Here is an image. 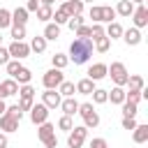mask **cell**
Here are the masks:
<instances>
[{"instance_id":"obj_1","label":"cell","mask_w":148,"mask_h":148,"mask_svg":"<svg viewBox=\"0 0 148 148\" xmlns=\"http://www.w3.org/2000/svg\"><path fill=\"white\" fill-rule=\"evenodd\" d=\"M92 39H88V37H76L72 44H69V60L74 62V65H86L88 60H90V56H92Z\"/></svg>"},{"instance_id":"obj_2","label":"cell","mask_w":148,"mask_h":148,"mask_svg":"<svg viewBox=\"0 0 148 148\" xmlns=\"http://www.w3.org/2000/svg\"><path fill=\"white\" fill-rule=\"evenodd\" d=\"M76 113L83 118V127H86V130H95V127L99 125V113L95 111V106H92L90 102L79 104V111H76Z\"/></svg>"},{"instance_id":"obj_3","label":"cell","mask_w":148,"mask_h":148,"mask_svg":"<svg viewBox=\"0 0 148 148\" xmlns=\"http://www.w3.org/2000/svg\"><path fill=\"white\" fill-rule=\"evenodd\" d=\"M106 76H111V81L116 83V86H120V88H125L127 86V79H130V72H127V67L123 65V62H111V67L106 69Z\"/></svg>"},{"instance_id":"obj_4","label":"cell","mask_w":148,"mask_h":148,"mask_svg":"<svg viewBox=\"0 0 148 148\" xmlns=\"http://www.w3.org/2000/svg\"><path fill=\"white\" fill-rule=\"evenodd\" d=\"M65 81V74H62V69H56V67H51L49 72H44V76H42V83H44V88L46 90H58V86Z\"/></svg>"},{"instance_id":"obj_5","label":"cell","mask_w":148,"mask_h":148,"mask_svg":"<svg viewBox=\"0 0 148 148\" xmlns=\"http://www.w3.org/2000/svg\"><path fill=\"white\" fill-rule=\"evenodd\" d=\"M35 104V88L28 86H18V109L21 111H30Z\"/></svg>"},{"instance_id":"obj_6","label":"cell","mask_w":148,"mask_h":148,"mask_svg":"<svg viewBox=\"0 0 148 148\" xmlns=\"http://www.w3.org/2000/svg\"><path fill=\"white\" fill-rule=\"evenodd\" d=\"M86 136H88V130L81 125V127H72L67 132V146L69 148H81L86 143Z\"/></svg>"},{"instance_id":"obj_7","label":"cell","mask_w":148,"mask_h":148,"mask_svg":"<svg viewBox=\"0 0 148 148\" xmlns=\"http://www.w3.org/2000/svg\"><path fill=\"white\" fill-rule=\"evenodd\" d=\"M132 21H134V28H136V30L146 28V25H148V7H146V5H134Z\"/></svg>"},{"instance_id":"obj_8","label":"cell","mask_w":148,"mask_h":148,"mask_svg":"<svg viewBox=\"0 0 148 148\" xmlns=\"http://www.w3.org/2000/svg\"><path fill=\"white\" fill-rule=\"evenodd\" d=\"M7 51H9V58H14V60H23L30 56V46L25 42H12L7 46Z\"/></svg>"},{"instance_id":"obj_9","label":"cell","mask_w":148,"mask_h":148,"mask_svg":"<svg viewBox=\"0 0 148 148\" xmlns=\"http://www.w3.org/2000/svg\"><path fill=\"white\" fill-rule=\"evenodd\" d=\"M30 120L35 123V125H42V123H46L49 120V109L39 102V104H32V109H30Z\"/></svg>"},{"instance_id":"obj_10","label":"cell","mask_w":148,"mask_h":148,"mask_svg":"<svg viewBox=\"0 0 148 148\" xmlns=\"http://www.w3.org/2000/svg\"><path fill=\"white\" fill-rule=\"evenodd\" d=\"M60 102H62V97H60L58 90H44V92H42V104H44L46 109H58Z\"/></svg>"},{"instance_id":"obj_11","label":"cell","mask_w":148,"mask_h":148,"mask_svg":"<svg viewBox=\"0 0 148 148\" xmlns=\"http://www.w3.org/2000/svg\"><path fill=\"white\" fill-rule=\"evenodd\" d=\"M12 95H18V83L14 79H7V81H0V99H7Z\"/></svg>"},{"instance_id":"obj_12","label":"cell","mask_w":148,"mask_h":148,"mask_svg":"<svg viewBox=\"0 0 148 148\" xmlns=\"http://www.w3.org/2000/svg\"><path fill=\"white\" fill-rule=\"evenodd\" d=\"M106 69H109L106 62H95V65L88 67V79H90V81H99V79H104V76H106Z\"/></svg>"},{"instance_id":"obj_13","label":"cell","mask_w":148,"mask_h":148,"mask_svg":"<svg viewBox=\"0 0 148 148\" xmlns=\"http://www.w3.org/2000/svg\"><path fill=\"white\" fill-rule=\"evenodd\" d=\"M60 9H62L67 16H81V12H83V2H81V0H65Z\"/></svg>"},{"instance_id":"obj_14","label":"cell","mask_w":148,"mask_h":148,"mask_svg":"<svg viewBox=\"0 0 148 148\" xmlns=\"http://www.w3.org/2000/svg\"><path fill=\"white\" fill-rule=\"evenodd\" d=\"M18 123H21V120H16V118H12V116H7V113L0 116V130H2L5 134L16 132V130H18Z\"/></svg>"},{"instance_id":"obj_15","label":"cell","mask_w":148,"mask_h":148,"mask_svg":"<svg viewBox=\"0 0 148 148\" xmlns=\"http://www.w3.org/2000/svg\"><path fill=\"white\" fill-rule=\"evenodd\" d=\"M123 39H125V44L127 46H136V44H141V30H136V28H127V30H123Z\"/></svg>"},{"instance_id":"obj_16","label":"cell","mask_w":148,"mask_h":148,"mask_svg":"<svg viewBox=\"0 0 148 148\" xmlns=\"http://www.w3.org/2000/svg\"><path fill=\"white\" fill-rule=\"evenodd\" d=\"M60 109H62V116H74L76 111H79V102L74 99V97H65L62 102H60Z\"/></svg>"},{"instance_id":"obj_17","label":"cell","mask_w":148,"mask_h":148,"mask_svg":"<svg viewBox=\"0 0 148 148\" xmlns=\"http://www.w3.org/2000/svg\"><path fill=\"white\" fill-rule=\"evenodd\" d=\"M28 23V12L25 7H16L12 12V25H25Z\"/></svg>"},{"instance_id":"obj_18","label":"cell","mask_w":148,"mask_h":148,"mask_svg":"<svg viewBox=\"0 0 148 148\" xmlns=\"http://www.w3.org/2000/svg\"><path fill=\"white\" fill-rule=\"evenodd\" d=\"M104 35L113 42V39H118V37H123V25L118 23V21H111L109 25H106V30H104Z\"/></svg>"},{"instance_id":"obj_19","label":"cell","mask_w":148,"mask_h":148,"mask_svg":"<svg viewBox=\"0 0 148 148\" xmlns=\"http://www.w3.org/2000/svg\"><path fill=\"white\" fill-rule=\"evenodd\" d=\"M132 139H134V143H146L148 141V125H136L132 130Z\"/></svg>"},{"instance_id":"obj_20","label":"cell","mask_w":148,"mask_h":148,"mask_svg":"<svg viewBox=\"0 0 148 148\" xmlns=\"http://www.w3.org/2000/svg\"><path fill=\"white\" fill-rule=\"evenodd\" d=\"M46 42H56L58 37H60V25H56V23H46V28H44V35H42Z\"/></svg>"},{"instance_id":"obj_21","label":"cell","mask_w":148,"mask_h":148,"mask_svg":"<svg viewBox=\"0 0 148 148\" xmlns=\"http://www.w3.org/2000/svg\"><path fill=\"white\" fill-rule=\"evenodd\" d=\"M76 92H81V95H90L92 90H95V81H90L88 76L86 79H81V81H76Z\"/></svg>"},{"instance_id":"obj_22","label":"cell","mask_w":148,"mask_h":148,"mask_svg":"<svg viewBox=\"0 0 148 148\" xmlns=\"http://www.w3.org/2000/svg\"><path fill=\"white\" fill-rule=\"evenodd\" d=\"M109 92V99H111V104H123L125 102V88H120V86H113L111 90H106Z\"/></svg>"},{"instance_id":"obj_23","label":"cell","mask_w":148,"mask_h":148,"mask_svg":"<svg viewBox=\"0 0 148 148\" xmlns=\"http://www.w3.org/2000/svg\"><path fill=\"white\" fill-rule=\"evenodd\" d=\"M56 134V127L46 120V123H42V125H37V136H39V141H44V139H49V136H53Z\"/></svg>"},{"instance_id":"obj_24","label":"cell","mask_w":148,"mask_h":148,"mask_svg":"<svg viewBox=\"0 0 148 148\" xmlns=\"http://www.w3.org/2000/svg\"><path fill=\"white\" fill-rule=\"evenodd\" d=\"M113 9H116V16H132L134 5H132L130 0H120V2H118V7H113Z\"/></svg>"},{"instance_id":"obj_25","label":"cell","mask_w":148,"mask_h":148,"mask_svg":"<svg viewBox=\"0 0 148 148\" xmlns=\"http://www.w3.org/2000/svg\"><path fill=\"white\" fill-rule=\"evenodd\" d=\"M46 44H49V42H46L42 35H37V37H32V39H30V44H28V46H30V51H35V53H44V51H46Z\"/></svg>"},{"instance_id":"obj_26","label":"cell","mask_w":148,"mask_h":148,"mask_svg":"<svg viewBox=\"0 0 148 148\" xmlns=\"http://www.w3.org/2000/svg\"><path fill=\"white\" fill-rule=\"evenodd\" d=\"M12 79H14L16 83H21V86H28V83H30V79H32V72H30L28 67H21Z\"/></svg>"},{"instance_id":"obj_27","label":"cell","mask_w":148,"mask_h":148,"mask_svg":"<svg viewBox=\"0 0 148 148\" xmlns=\"http://www.w3.org/2000/svg\"><path fill=\"white\" fill-rule=\"evenodd\" d=\"M58 92H60V97H74L76 88H74V83H72V81H62V83L58 86Z\"/></svg>"},{"instance_id":"obj_28","label":"cell","mask_w":148,"mask_h":148,"mask_svg":"<svg viewBox=\"0 0 148 148\" xmlns=\"http://www.w3.org/2000/svg\"><path fill=\"white\" fill-rule=\"evenodd\" d=\"M5 28H12V12L5 9V7H0V32Z\"/></svg>"},{"instance_id":"obj_29","label":"cell","mask_w":148,"mask_h":148,"mask_svg":"<svg viewBox=\"0 0 148 148\" xmlns=\"http://www.w3.org/2000/svg\"><path fill=\"white\" fill-rule=\"evenodd\" d=\"M51 16H53V7H46V5H39V9H37V18L39 21H51Z\"/></svg>"},{"instance_id":"obj_30","label":"cell","mask_w":148,"mask_h":148,"mask_svg":"<svg viewBox=\"0 0 148 148\" xmlns=\"http://www.w3.org/2000/svg\"><path fill=\"white\" fill-rule=\"evenodd\" d=\"M9 37H12L14 42H23V39H25V25H12Z\"/></svg>"},{"instance_id":"obj_31","label":"cell","mask_w":148,"mask_h":148,"mask_svg":"<svg viewBox=\"0 0 148 148\" xmlns=\"http://www.w3.org/2000/svg\"><path fill=\"white\" fill-rule=\"evenodd\" d=\"M92 46H95V49H97L99 53H106V51L111 49V39H109L106 35H104V37H99V39H95V44H92Z\"/></svg>"},{"instance_id":"obj_32","label":"cell","mask_w":148,"mask_h":148,"mask_svg":"<svg viewBox=\"0 0 148 148\" xmlns=\"http://www.w3.org/2000/svg\"><path fill=\"white\" fill-rule=\"evenodd\" d=\"M51 62H53V67H56V69H65V67H67V62H69V58H67L65 53H56V56L51 58Z\"/></svg>"},{"instance_id":"obj_33","label":"cell","mask_w":148,"mask_h":148,"mask_svg":"<svg viewBox=\"0 0 148 148\" xmlns=\"http://www.w3.org/2000/svg\"><path fill=\"white\" fill-rule=\"evenodd\" d=\"M127 86H130V90H143V76L132 74V76L127 79Z\"/></svg>"},{"instance_id":"obj_34","label":"cell","mask_w":148,"mask_h":148,"mask_svg":"<svg viewBox=\"0 0 148 148\" xmlns=\"http://www.w3.org/2000/svg\"><path fill=\"white\" fill-rule=\"evenodd\" d=\"M90 95H92V102H95V104H104V102H109V92L102 90V88H95Z\"/></svg>"},{"instance_id":"obj_35","label":"cell","mask_w":148,"mask_h":148,"mask_svg":"<svg viewBox=\"0 0 148 148\" xmlns=\"http://www.w3.org/2000/svg\"><path fill=\"white\" fill-rule=\"evenodd\" d=\"M120 106H123V118H134V116H136V104H134V102H127V99H125Z\"/></svg>"},{"instance_id":"obj_36","label":"cell","mask_w":148,"mask_h":148,"mask_svg":"<svg viewBox=\"0 0 148 148\" xmlns=\"http://www.w3.org/2000/svg\"><path fill=\"white\" fill-rule=\"evenodd\" d=\"M111 21H116V9L104 5L102 7V23H111Z\"/></svg>"},{"instance_id":"obj_37","label":"cell","mask_w":148,"mask_h":148,"mask_svg":"<svg viewBox=\"0 0 148 148\" xmlns=\"http://www.w3.org/2000/svg\"><path fill=\"white\" fill-rule=\"evenodd\" d=\"M88 16L92 18V23H102V7L99 5H92L90 12H88Z\"/></svg>"},{"instance_id":"obj_38","label":"cell","mask_w":148,"mask_h":148,"mask_svg":"<svg viewBox=\"0 0 148 148\" xmlns=\"http://www.w3.org/2000/svg\"><path fill=\"white\" fill-rule=\"evenodd\" d=\"M99 37H104V28H102V23H92V25H90V39L95 42V39H99Z\"/></svg>"},{"instance_id":"obj_39","label":"cell","mask_w":148,"mask_h":148,"mask_svg":"<svg viewBox=\"0 0 148 148\" xmlns=\"http://www.w3.org/2000/svg\"><path fill=\"white\" fill-rule=\"evenodd\" d=\"M21 67H23V65H21V60H14V58H12V60L5 65V69H7V74H9V76H14V74H16Z\"/></svg>"},{"instance_id":"obj_40","label":"cell","mask_w":148,"mask_h":148,"mask_svg":"<svg viewBox=\"0 0 148 148\" xmlns=\"http://www.w3.org/2000/svg\"><path fill=\"white\" fill-rule=\"evenodd\" d=\"M58 127H60L62 132H69V130L74 127V120H72L69 116H60V120H58Z\"/></svg>"},{"instance_id":"obj_41","label":"cell","mask_w":148,"mask_h":148,"mask_svg":"<svg viewBox=\"0 0 148 148\" xmlns=\"http://www.w3.org/2000/svg\"><path fill=\"white\" fill-rule=\"evenodd\" d=\"M51 18H53V23H56V25H62V23H67V18H69V16H67L62 9H56Z\"/></svg>"},{"instance_id":"obj_42","label":"cell","mask_w":148,"mask_h":148,"mask_svg":"<svg viewBox=\"0 0 148 148\" xmlns=\"http://www.w3.org/2000/svg\"><path fill=\"white\" fill-rule=\"evenodd\" d=\"M5 113H7V116H12V118H16V120H21V118H23V111L18 109V104L7 106V109H5Z\"/></svg>"},{"instance_id":"obj_43","label":"cell","mask_w":148,"mask_h":148,"mask_svg":"<svg viewBox=\"0 0 148 148\" xmlns=\"http://www.w3.org/2000/svg\"><path fill=\"white\" fill-rule=\"evenodd\" d=\"M83 25V16H69L67 18V28L69 30H76V28H81Z\"/></svg>"},{"instance_id":"obj_44","label":"cell","mask_w":148,"mask_h":148,"mask_svg":"<svg viewBox=\"0 0 148 148\" xmlns=\"http://www.w3.org/2000/svg\"><path fill=\"white\" fill-rule=\"evenodd\" d=\"M90 148H109V143H106V139H102V136H95V139L90 141Z\"/></svg>"},{"instance_id":"obj_45","label":"cell","mask_w":148,"mask_h":148,"mask_svg":"<svg viewBox=\"0 0 148 148\" xmlns=\"http://www.w3.org/2000/svg\"><path fill=\"white\" fill-rule=\"evenodd\" d=\"M74 32H76V37H88V39H90V25H86V23H83L81 28H76Z\"/></svg>"},{"instance_id":"obj_46","label":"cell","mask_w":148,"mask_h":148,"mask_svg":"<svg viewBox=\"0 0 148 148\" xmlns=\"http://www.w3.org/2000/svg\"><path fill=\"white\" fill-rule=\"evenodd\" d=\"M136 125V118H123V130H134Z\"/></svg>"},{"instance_id":"obj_47","label":"cell","mask_w":148,"mask_h":148,"mask_svg":"<svg viewBox=\"0 0 148 148\" xmlns=\"http://www.w3.org/2000/svg\"><path fill=\"white\" fill-rule=\"evenodd\" d=\"M42 143H44V146H46V148H58V136H56V134H53V136H49V139H44V141H42Z\"/></svg>"},{"instance_id":"obj_48","label":"cell","mask_w":148,"mask_h":148,"mask_svg":"<svg viewBox=\"0 0 148 148\" xmlns=\"http://www.w3.org/2000/svg\"><path fill=\"white\" fill-rule=\"evenodd\" d=\"M12 58H9V51L5 49V46H0V65H7Z\"/></svg>"},{"instance_id":"obj_49","label":"cell","mask_w":148,"mask_h":148,"mask_svg":"<svg viewBox=\"0 0 148 148\" xmlns=\"http://www.w3.org/2000/svg\"><path fill=\"white\" fill-rule=\"evenodd\" d=\"M39 9V0H28V5H25V12L30 14V12H37Z\"/></svg>"},{"instance_id":"obj_50","label":"cell","mask_w":148,"mask_h":148,"mask_svg":"<svg viewBox=\"0 0 148 148\" xmlns=\"http://www.w3.org/2000/svg\"><path fill=\"white\" fill-rule=\"evenodd\" d=\"M0 148H7V134L0 132Z\"/></svg>"},{"instance_id":"obj_51","label":"cell","mask_w":148,"mask_h":148,"mask_svg":"<svg viewBox=\"0 0 148 148\" xmlns=\"http://www.w3.org/2000/svg\"><path fill=\"white\" fill-rule=\"evenodd\" d=\"M56 0H39V5H46V7H53Z\"/></svg>"},{"instance_id":"obj_52","label":"cell","mask_w":148,"mask_h":148,"mask_svg":"<svg viewBox=\"0 0 148 148\" xmlns=\"http://www.w3.org/2000/svg\"><path fill=\"white\" fill-rule=\"evenodd\" d=\"M5 109H7V104H5V99H0V116L5 113Z\"/></svg>"},{"instance_id":"obj_53","label":"cell","mask_w":148,"mask_h":148,"mask_svg":"<svg viewBox=\"0 0 148 148\" xmlns=\"http://www.w3.org/2000/svg\"><path fill=\"white\" fill-rule=\"evenodd\" d=\"M132 5H146V0H130Z\"/></svg>"},{"instance_id":"obj_54","label":"cell","mask_w":148,"mask_h":148,"mask_svg":"<svg viewBox=\"0 0 148 148\" xmlns=\"http://www.w3.org/2000/svg\"><path fill=\"white\" fill-rule=\"evenodd\" d=\"M0 46H2V32H0Z\"/></svg>"},{"instance_id":"obj_55","label":"cell","mask_w":148,"mask_h":148,"mask_svg":"<svg viewBox=\"0 0 148 148\" xmlns=\"http://www.w3.org/2000/svg\"><path fill=\"white\" fill-rule=\"evenodd\" d=\"M81 2H92V0H81Z\"/></svg>"},{"instance_id":"obj_56","label":"cell","mask_w":148,"mask_h":148,"mask_svg":"<svg viewBox=\"0 0 148 148\" xmlns=\"http://www.w3.org/2000/svg\"><path fill=\"white\" fill-rule=\"evenodd\" d=\"M62 2H65V0H62Z\"/></svg>"}]
</instances>
